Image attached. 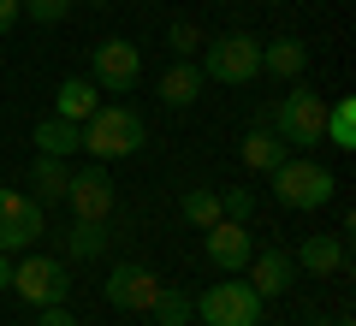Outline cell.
Returning a JSON list of instances; mask_svg holds the SVG:
<instances>
[{
    "label": "cell",
    "instance_id": "1",
    "mask_svg": "<svg viewBox=\"0 0 356 326\" xmlns=\"http://www.w3.org/2000/svg\"><path fill=\"white\" fill-rule=\"evenodd\" d=\"M143 142H149V125H143V113L125 107V101H102V107L83 119V154H95V161L137 154Z\"/></svg>",
    "mask_w": 356,
    "mask_h": 326
},
{
    "label": "cell",
    "instance_id": "2",
    "mask_svg": "<svg viewBox=\"0 0 356 326\" xmlns=\"http://www.w3.org/2000/svg\"><path fill=\"white\" fill-rule=\"evenodd\" d=\"M267 131L285 142V149H315V142H327V95L321 89H309V83H297L291 95L267 113Z\"/></svg>",
    "mask_w": 356,
    "mask_h": 326
},
{
    "label": "cell",
    "instance_id": "3",
    "mask_svg": "<svg viewBox=\"0 0 356 326\" xmlns=\"http://www.w3.org/2000/svg\"><path fill=\"white\" fill-rule=\"evenodd\" d=\"M267 178H273V196H280L291 213H315V208H327V202L339 196V178H332L321 161H309V154H285Z\"/></svg>",
    "mask_w": 356,
    "mask_h": 326
},
{
    "label": "cell",
    "instance_id": "4",
    "mask_svg": "<svg viewBox=\"0 0 356 326\" xmlns=\"http://www.w3.org/2000/svg\"><path fill=\"white\" fill-rule=\"evenodd\" d=\"M202 77L208 83H226V89H243L261 77V42L232 30V36H214L202 48Z\"/></svg>",
    "mask_w": 356,
    "mask_h": 326
},
{
    "label": "cell",
    "instance_id": "5",
    "mask_svg": "<svg viewBox=\"0 0 356 326\" xmlns=\"http://www.w3.org/2000/svg\"><path fill=\"white\" fill-rule=\"evenodd\" d=\"M196 314H202V326H261V297L250 291V279L220 273V285L196 297Z\"/></svg>",
    "mask_w": 356,
    "mask_h": 326
},
{
    "label": "cell",
    "instance_id": "6",
    "mask_svg": "<svg viewBox=\"0 0 356 326\" xmlns=\"http://www.w3.org/2000/svg\"><path fill=\"white\" fill-rule=\"evenodd\" d=\"M13 291L30 302V309H60L72 297V279H65V261L30 250L24 261H13Z\"/></svg>",
    "mask_w": 356,
    "mask_h": 326
},
{
    "label": "cell",
    "instance_id": "7",
    "mask_svg": "<svg viewBox=\"0 0 356 326\" xmlns=\"http://www.w3.org/2000/svg\"><path fill=\"white\" fill-rule=\"evenodd\" d=\"M137 77H143V54L125 36H107V42L89 48V83L102 89V95H131Z\"/></svg>",
    "mask_w": 356,
    "mask_h": 326
},
{
    "label": "cell",
    "instance_id": "8",
    "mask_svg": "<svg viewBox=\"0 0 356 326\" xmlns=\"http://www.w3.org/2000/svg\"><path fill=\"white\" fill-rule=\"evenodd\" d=\"M48 231V208L24 190H0V250L6 255H24L36 250V238Z\"/></svg>",
    "mask_w": 356,
    "mask_h": 326
},
{
    "label": "cell",
    "instance_id": "9",
    "mask_svg": "<svg viewBox=\"0 0 356 326\" xmlns=\"http://www.w3.org/2000/svg\"><path fill=\"white\" fill-rule=\"evenodd\" d=\"M102 297L113 302L119 314H149V302L161 297V279H154V267H143V261H119L113 273H107Z\"/></svg>",
    "mask_w": 356,
    "mask_h": 326
},
{
    "label": "cell",
    "instance_id": "10",
    "mask_svg": "<svg viewBox=\"0 0 356 326\" xmlns=\"http://www.w3.org/2000/svg\"><path fill=\"white\" fill-rule=\"evenodd\" d=\"M202 255H208L214 273H243L250 255H255V238H250V226H238V220H214V226L202 231Z\"/></svg>",
    "mask_w": 356,
    "mask_h": 326
},
{
    "label": "cell",
    "instance_id": "11",
    "mask_svg": "<svg viewBox=\"0 0 356 326\" xmlns=\"http://www.w3.org/2000/svg\"><path fill=\"white\" fill-rule=\"evenodd\" d=\"M65 202H72V220H113V178H107V166L95 161L83 172H72Z\"/></svg>",
    "mask_w": 356,
    "mask_h": 326
},
{
    "label": "cell",
    "instance_id": "12",
    "mask_svg": "<svg viewBox=\"0 0 356 326\" xmlns=\"http://www.w3.org/2000/svg\"><path fill=\"white\" fill-rule=\"evenodd\" d=\"M297 273H309V279H344L350 273V243L339 238V231H315V238H303L297 243Z\"/></svg>",
    "mask_w": 356,
    "mask_h": 326
},
{
    "label": "cell",
    "instance_id": "13",
    "mask_svg": "<svg viewBox=\"0 0 356 326\" xmlns=\"http://www.w3.org/2000/svg\"><path fill=\"white\" fill-rule=\"evenodd\" d=\"M243 273H250V291L261 302L267 297H285V291L297 285V261H291V250H280V243H273V250H255Z\"/></svg>",
    "mask_w": 356,
    "mask_h": 326
},
{
    "label": "cell",
    "instance_id": "14",
    "mask_svg": "<svg viewBox=\"0 0 356 326\" xmlns=\"http://www.w3.org/2000/svg\"><path fill=\"white\" fill-rule=\"evenodd\" d=\"M202 89H208V77H202V65H196V60H172L161 72V101H166V107H196Z\"/></svg>",
    "mask_w": 356,
    "mask_h": 326
},
{
    "label": "cell",
    "instance_id": "15",
    "mask_svg": "<svg viewBox=\"0 0 356 326\" xmlns=\"http://www.w3.org/2000/svg\"><path fill=\"white\" fill-rule=\"evenodd\" d=\"M95 107H102V89L89 83V77H65V83L54 89V119H72V125H83Z\"/></svg>",
    "mask_w": 356,
    "mask_h": 326
},
{
    "label": "cell",
    "instance_id": "16",
    "mask_svg": "<svg viewBox=\"0 0 356 326\" xmlns=\"http://www.w3.org/2000/svg\"><path fill=\"white\" fill-rule=\"evenodd\" d=\"M107 250H113L107 220H72V231H65V261H102Z\"/></svg>",
    "mask_w": 356,
    "mask_h": 326
},
{
    "label": "cell",
    "instance_id": "17",
    "mask_svg": "<svg viewBox=\"0 0 356 326\" xmlns=\"http://www.w3.org/2000/svg\"><path fill=\"white\" fill-rule=\"evenodd\" d=\"M261 72H273V77H303L309 72V48L297 36H273V42H261Z\"/></svg>",
    "mask_w": 356,
    "mask_h": 326
},
{
    "label": "cell",
    "instance_id": "18",
    "mask_svg": "<svg viewBox=\"0 0 356 326\" xmlns=\"http://www.w3.org/2000/svg\"><path fill=\"white\" fill-rule=\"evenodd\" d=\"M36 154H60V161H72V154H83V125H72V119H36Z\"/></svg>",
    "mask_w": 356,
    "mask_h": 326
},
{
    "label": "cell",
    "instance_id": "19",
    "mask_svg": "<svg viewBox=\"0 0 356 326\" xmlns=\"http://www.w3.org/2000/svg\"><path fill=\"white\" fill-rule=\"evenodd\" d=\"M285 154H291V149H285V142L273 137V131H267V125H250V137L238 142V161L250 166V172H273V166H280Z\"/></svg>",
    "mask_w": 356,
    "mask_h": 326
},
{
    "label": "cell",
    "instance_id": "20",
    "mask_svg": "<svg viewBox=\"0 0 356 326\" xmlns=\"http://www.w3.org/2000/svg\"><path fill=\"white\" fill-rule=\"evenodd\" d=\"M65 184H72V166H65L60 154H36V166H30V190H36L42 208H48V202H65Z\"/></svg>",
    "mask_w": 356,
    "mask_h": 326
},
{
    "label": "cell",
    "instance_id": "21",
    "mask_svg": "<svg viewBox=\"0 0 356 326\" xmlns=\"http://www.w3.org/2000/svg\"><path fill=\"white\" fill-rule=\"evenodd\" d=\"M191 314H196V297H184L178 285H161V297L149 302V320L154 326H191Z\"/></svg>",
    "mask_w": 356,
    "mask_h": 326
},
{
    "label": "cell",
    "instance_id": "22",
    "mask_svg": "<svg viewBox=\"0 0 356 326\" xmlns=\"http://www.w3.org/2000/svg\"><path fill=\"white\" fill-rule=\"evenodd\" d=\"M327 142L339 154H350L356 149V101L344 95V101H327Z\"/></svg>",
    "mask_w": 356,
    "mask_h": 326
},
{
    "label": "cell",
    "instance_id": "23",
    "mask_svg": "<svg viewBox=\"0 0 356 326\" xmlns=\"http://www.w3.org/2000/svg\"><path fill=\"white\" fill-rule=\"evenodd\" d=\"M178 213L191 220L196 231H208L220 220V190H184V202H178Z\"/></svg>",
    "mask_w": 356,
    "mask_h": 326
},
{
    "label": "cell",
    "instance_id": "24",
    "mask_svg": "<svg viewBox=\"0 0 356 326\" xmlns=\"http://www.w3.org/2000/svg\"><path fill=\"white\" fill-rule=\"evenodd\" d=\"M65 13H72V0H18V18H30V24H42V30L65 24Z\"/></svg>",
    "mask_w": 356,
    "mask_h": 326
},
{
    "label": "cell",
    "instance_id": "25",
    "mask_svg": "<svg viewBox=\"0 0 356 326\" xmlns=\"http://www.w3.org/2000/svg\"><path fill=\"white\" fill-rule=\"evenodd\" d=\"M166 42H172V60H191V54L202 48V30H196V18H172Z\"/></svg>",
    "mask_w": 356,
    "mask_h": 326
},
{
    "label": "cell",
    "instance_id": "26",
    "mask_svg": "<svg viewBox=\"0 0 356 326\" xmlns=\"http://www.w3.org/2000/svg\"><path fill=\"white\" fill-rule=\"evenodd\" d=\"M250 213H255V196H250V190H220V220L250 226Z\"/></svg>",
    "mask_w": 356,
    "mask_h": 326
},
{
    "label": "cell",
    "instance_id": "27",
    "mask_svg": "<svg viewBox=\"0 0 356 326\" xmlns=\"http://www.w3.org/2000/svg\"><path fill=\"white\" fill-rule=\"evenodd\" d=\"M36 326H77V320L65 314V302H60V309H36Z\"/></svg>",
    "mask_w": 356,
    "mask_h": 326
},
{
    "label": "cell",
    "instance_id": "28",
    "mask_svg": "<svg viewBox=\"0 0 356 326\" xmlns=\"http://www.w3.org/2000/svg\"><path fill=\"white\" fill-rule=\"evenodd\" d=\"M13 24H18V0H0V36H6Z\"/></svg>",
    "mask_w": 356,
    "mask_h": 326
},
{
    "label": "cell",
    "instance_id": "29",
    "mask_svg": "<svg viewBox=\"0 0 356 326\" xmlns=\"http://www.w3.org/2000/svg\"><path fill=\"white\" fill-rule=\"evenodd\" d=\"M0 291H13V255L0 250Z\"/></svg>",
    "mask_w": 356,
    "mask_h": 326
},
{
    "label": "cell",
    "instance_id": "30",
    "mask_svg": "<svg viewBox=\"0 0 356 326\" xmlns=\"http://www.w3.org/2000/svg\"><path fill=\"white\" fill-rule=\"evenodd\" d=\"M72 6H77V0H72ZM83 6H113V0H83Z\"/></svg>",
    "mask_w": 356,
    "mask_h": 326
},
{
    "label": "cell",
    "instance_id": "31",
    "mask_svg": "<svg viewBox=\"0 0 356 326\" xmlns=\"http://www.w3.org/2000/svg\"><path fill=\"white\" fill-rule=\"evenodd\" d=\"M339 326H350V320H339Z\"/></svg>",
    "mask_w": 356,
    "mask_h": 326
}]
</instances>
